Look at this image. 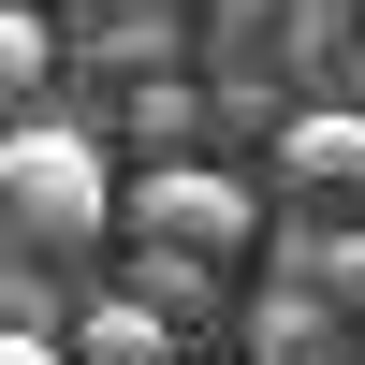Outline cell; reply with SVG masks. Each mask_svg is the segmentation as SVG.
<instances>
[{"instance_id":"cell-2","label":"cell","mask_w":365,"mask_h":365,"mask_svg":"<svg viewBox=\"0 0 365 365\" xmlns=\"http://www.w3.org/2000/svg\"><path fill=\"white\" fill-rule=\"evenodd\" d=\"M132 249L234 263V249H249V190H234V175H205V161H161V175H132Z\"/></svg>"},{"instance_id":"cell-10","label":"cell","mask_w":365,"mask_h":365,"mask_svg":"<svg viewBox=\"0 0 365 365\" xmlns=\"http://www.w3.org/2000/svg\"><path fill=\"white\" fill-rule=\"evenodd\" d=\"M190 132H205V88L146 73V88H132V146H190Z\"/></svg>"},{"instance_id":"cell-1","label":"cell","mask_w":365,"mask_h":365,"mask_svg":"<svg viewBox=\"0 0 365 365\" xmlns=\"http://www.w3.org/2000/svg\"><path fill=\"white\" fill-rule=\"evenodd\" d=\"M0 220H15V249H103V234H117L103 132H73V117H15V132H0Z\"/></svg>"},{"instance_id":"cell-12","label":"cell","mask_w":365,"mask_h":365,"mask_svg":"<svg viewBox=\"0 0 365 365\" xmlns=\"http://www.w3.org/2000/svg\"><path fill=\"white\" fill-rule=\"evenodd\" d=\"M0 365H73V351H58V336H0Z\"/></svg>"},{"instance_id":"cell-6","label":"cell","mask_w":365,"mask_h":365,"mask_svg":"<svg viewBox=\"0 0 365 365\" xmlns=\"http://www.w3.org/2000/svg\"><path fill=\"white\" fill-rule=\"evenodd\" d=\"M44 73H58V29L29 15V0H0V132H15L29 103H44Z\"/></svg>"},{"instance_id":"cell-7","label":"cell","mask_w":365,"mask_h":365,"mask_svg":"<svg viewBox=\"0 0 365 365\" xmlns=\"http://www.w3.org/2000/svg\"><path fill=\"white\" fill-rule=\"evenodd\" d=\"M278 278H307L322 307H351V322H365V220H351V234H292V263H278Z\"/></svg>"},{"instance_id":"cell-9","label":"cell","mask_w":365,"mask_h":365,"mask_svg":"<svg viewBox=\"0 0 365 365\" xmlns=\"http://www.w3.org/2000/svg\"><path fill=\"white\" fill-rule=\"evenodd\" d=\"M103 58H117V73H161V58H175V15H161V0H117V15H103Z\"/></svg>"},{"instance_id":"cell-5","label":"cell","mask_w":365,"mask_h":365,"mask_svg":"<svg viewBox=\"0 0 365 365\" xmlns=\"http://www.w3.org/2000/svg\"><path fill=\"white\" fill-rule=\"evenodd\" d=\"M322 336H336V307H322L307 278H278V292L249 307V365H322Z\"/></svg>"},{"instance_id":"cell-8","label":"cell","mask_w":365,"mask_h":365,"mask_svg":"<svg viewBox=\"0 0 365 365\" xmlns=\"http://www.w3.org/2000/svg\"><path fill=\"white\" fill-rule=\"evenodd\" d=\"M205 278H220V263H175V249H132V278H117V292H132V307H161V322H190V307H205Z\"/></svg>"},{"instance_id":"cell-3","label":"cell","mask_w":365,"mask_h":365,"mask_svg":"<svg viewBox=\"0 0 365 365\" xmlns=\"http://www.w3.org/2000/svg\"><path fill=\"white\" fill-rule=\"evenodd\" d=\"M278 161L307 175V190H365V117H351V103H307V117H278Z\"/></svg>"},{"instance_id":"cell-11","label":"cell","mask_w":365,"mask_h":365,"mask_svg":"<svg viewBox=\"0 0 365 365\" xmlns=\"http://www.w3.org/2000/svg\"><path fill=\"white\" fill-rule=\"evenodd\" d=\"M44 322H58V307H44V278H29V263H0V336H44Z\"/></svg>"},{"instance_id":"cell-4","label":"cell","mask_w":365,"mask_h":365,"mask_svg":"<svg viewBox=\"0 0 365 365\" xmlns=\"http://www.w3.org/2000/svg\"><path fill=\"white\" fill-rule=\"evenodd\" d=\"M58 351H73V365H190V351H175V322H161V307H132V292H103Z\"/></svg>"}]
</instances>
